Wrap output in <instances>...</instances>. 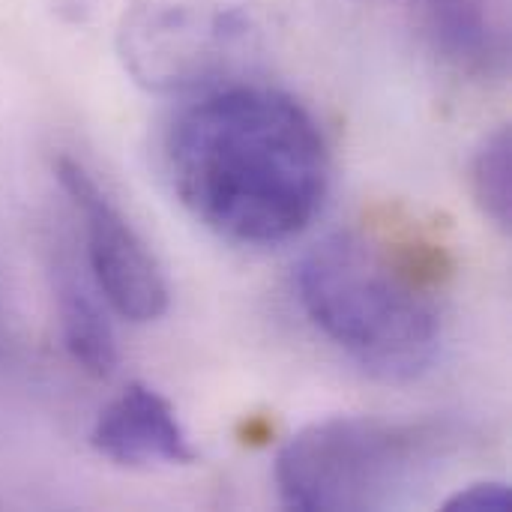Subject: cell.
Here are the masks:
<instances>
[{
    "label": "cell",
    "mask_w": 512,
    "mask_h": 512,
    "mask_svg": "<svg viewBox=\"0 0 512 512\" xmlns=\"http://www.w3.org/2000/svg\"><path fill=\"white\" fill-rule=\"evenodd\" d=\"M438 36L450 57L468 66H486L489 57H495V36L489 21L480 15V9L471 0H450L444 15L438 18Z\"/></svg>",
    "instance_id": "9"
},
{
    "label": "cell",
    "mask_w": 512,
    "mask_h": 512,
    "mask_svg": "<svg viewBox=\"0 0 512 512\" xmlns=\"http://www.w3.org/2000/svg\"><path fill=\"white\" fill-rule=\"evenodd\" d=\"M512 507V489L501 480H480L453 492L441 510L444 512H507Z\"/></svg>",
    "instance_id": "10"
},
{
    "label": "cell",
    "mask_w": 512,
    "mask_h": 512,
    "mask_svg": "<svg viewBox=\"0 0 512 512\" xmlns=\"http://www.w3.org/2000/svg\"><path fill=\"white\" fill-rule=\"evenodd\" d=\"M90 447L114 465H195L198 453L174 405L147 384H129L93 423Z\"/></svg>",
    "instance_id": "6"
},
{
    "label": "cell",
    "mask_w": 512,
    "mask_h": 512,
    "mask_svg": "<svg viewBox=\"0 0 512 512\" xmlns=\"http://www.w3.org/2000/svg\"><path fill=\"white\" fill-rule=\"evenodd\" d=\"M306 318L363 372L417 381L441 354L444 315L423 270L363 231H333L297 264Z\"/></svg>",
    "instance_id": "2"
},
{
    "label": "cell",
    "mask_w": 512,
    "mask_h": 512,
    "mask_svg": "<svg viewBox=\"0 0 512 512\" xmlns=\"http://www.w3.org/2000/svg\"><path fill=\"white\" fill-rule=\"evenodd\" d=\"M471 192L480 213L510 234L512 228V132L498 126L471 156Z\"/></svg>",
    "instance_id": "8"
},
{
    "label": "cell",
    "mask_w": 512,
    "mask_h": 512,
    "mask_svg": "<svg viewBox=\"0 0 512 512\" xmlns=\"http://www.w3.org/2000/svg\"><path fill=\"white\" fill-rule=\"evenodd\" d=\"M177 201L216 237L276 246L303 234L330 192V147L312 111L264 84L189 102L165 135Z\"/></svg>",
    "instance_id": "1"
},
{
    "label": "cell",
    "mask_w": 512,
    "mask_h": 512,
    "mask_svg": "<svg viewBox=\"0 0 512 512\" xmlns=\"http://www.w3.org/2000/svg\"><path fill=\"white\" fill-rule=\"evenodd\" d=\"M54 294H57V318H60L63 348L87 375L108 378L117 369L120 354H117V339H114L111 321L105 318L102 306L72 276H60Z\"/></svg>",
    "instance_id": "7"
},
{
    "label": "cell",
    "mask_w": 512,
    "mask_h": 512,
    "mask_svg": "<svg viewBox=\"0 0 512 512\" xmlns=\"http://www.w3.org/2000/svg\"><path fill=\"white\" fill-rule=\"evenodd\" d=\"M438 459V432L381 417L339 414L303 426L276 456L288 510H384L402 501Z\"/></svg>",
    "instance_id": "3"
},
{
    "label": "cell",
    "mask_w": 512,
    "mask_h": 512,
    "mask_svg": "<svg viewBox=\"0 0 512 512\" xmlns=\"http://www.w3.org/2000/svg\"><path fill=\"white\" fill-rule=\"evenodd\" d=\"M54 177L81 216L90 273L105 303L129 324L159 321L168 312L171 288L150 246L81 162L57 156Z\"/></svg>",
    "instance_id": "5"
},
{
    "label": "cell",
    "mask_w": 512,
    "mask_h": 512,
    "mask_svg": "<svg viewBox=\"0 0 512 512\" xmlns=\"http://www.w3.org/2000/svg\"><path fill=\"white\" fill-rule=\"evenodd\" d=\"M249 21L237 6L213 0H144L120 30L123 63L153 90L210 81L249 45Z\"/></svg>",
    "instance_id": "4"
}]
</instances>
